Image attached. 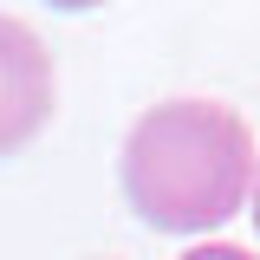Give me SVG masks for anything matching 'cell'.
Returning a JSON list of instances; mask_svg holds the SVG:
<instances>
[{"instance_id":"1","label":"cell","mask_w":260,"mask_h":260,"mask_svg":"<svg viewBox=\"0 0 260 260\" xmlns=\"http://www.w3.org/2000/svg\"><path fill=\"white\" fill-rule=\"evenodd\" d=\"M254 130L215 98L150 104L124 137V202L162 234H208L254 195Z\"/></svg>"},{"instance_id":"2","label":"cell","mask_w":260,"mask_h":260,"mask_svg":"<svg viewBox=\"0 0 260 260\" xmlns=\"http://www.w3.org/2000/svg\"><path fill=\"white\" fill-rule=\"evenodd\" d=\"M46 117H52V52L26 20L0 13V156L32 143Z\"/></svg>"},{"instance_id":"3","label":"cell","mask_w":260,"mask_h":260,"mask_svg":"<svg viewBox=\"0 0 260 260\" xmlns=\"http://www.w3.org/2000/svg\"><path fill=\"white\" fill-rule=\"evenodd\" d=\"M182 260H260V254H247V247H234V241H202V247H189Z\"/></svg>"},{"instance_id":"4","label":"cell","mask_w":260,"mask_h":260,"mask_svg":"<svg viewBox=\"0 0 260 260\" xmlns=\"http://www.w3.org/2000/svg\"><path fill=\"white\" fill-rule=\"evenodd\" d=\"M247 215H254V228H260V162H254V195H247Z\"/></svg>"}]
</instances>
